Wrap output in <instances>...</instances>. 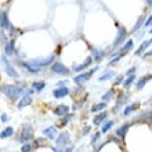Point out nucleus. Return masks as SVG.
Wrapping results in <instances>:
<instances>
[{
    "mask_svg": "<svg viewBox=\"0 0 152 152\" xmlns=\"http://www.w3.org/2000/svg\"><path fill=\"white\" fill-rule=\"evenodd\" d=\"M0 91L4 93L10 100H15L18 96L24 94L25 90L24 87H20V86H15V84H4V86H1Z\"/></svg>",
    "mask_w": 152,
    "mask_h": 152,
    "instance_id": "nucleus-1",
    "label": "nucleus"
},
{
    "mask_svg": "<svg viewBox=\"0 0 152 152\" xmlns=\"http://www.w3.org/2000/svg\"><path fill=\"white\" fill-rule=\"evenodd\" d=\"M51 71L54 73H58V75H68V73H71V69L68 66H65L64 64H61V62H54L51 65Z\"/></svg>",
    "mask_w": 152,
    "mask_h": 152,
    "instance_id": "nucleus-2",
    "label": "nucleus"
},
{
    "mask_svg": "<svg viewBox=\"0 0 152 152\" xmlns=\"http://www.w3.org/2000/svg\"><path fill=\"white\" fill-rule=\"evenodd\" d=\"M98 66L97 68H94V69H91L88 73H80V75H77V76H75V79H73V82H75L76 84H82V83H84V82H87L88 79H90V76L93 75V73L96 72V71H98Z\"/></svg>",
    "mask_w": 152,
    "mask_h": 152,
    "instance_id": "nucleus-3",
    "label": "nucleus"
},
{
    "mask_svg": "<svg viewBox=\"0 0 152 152\" xmlns=\"http://www.w3.org/2000/svg\"><path fill=\"white\" fill-rule=\"evenodd\" d=\"M0 28L6 29V31H12V25L10 24V21H8V17H7V12L3 11L0 12Z\"/></svg>",
    "mask_w": 152,
    "mask_h": 152,
    "instance_id": "nucleus-4",
    "label": "nucleus"
},
{
    "mask_svg": "<svg viewBox=\"0 0 152 152\" xmlns=\"http://www.w3.org/2000/svg\"><path fill=\"white\" fill-rule=\"evenodd\" d=\"M32 127L29 126V124H25L24 126V133H21L20 137H18V141L21 142H25V141H28L29 138H32Z\"/></svg>",
    "mask_w": 152,
    "mask_h": 152,
    "instance_id": "nucleus-5",
    "label": "nucleus"
},
{
    "mask_svg": "<svg viewBox=\"0 0 152 152\" xmlns=\"http://www.w3.org/2000/svg\"><path fill=\"white\" fill-rule=\"evenodd\" d=\"M22 66L31 73H39L40 71H43V66H39V65H36L32 61L31 62H22Z\"/></svg>",
    "mask_w": 152,
    "mask_h": 152,
    "instance_id": "nucleus-6",
    "label": "nucleus"
},
{
    "mask_svg": "<svg viewBox=\"0 0 152 152\" xmlns=\"http://www.w3.org/2000/svg\"><path fill=\"white\" fill-rule=\"evenodd\" d=\"M126 35H127V32H126V29H124V26H119V29H118V36H116L115 42H113V46L115 47H118L122 42H124V39H126Z\"/></svg>",
    "mask_w": 152,
    "mask_h": 152,
    "instance_id": "nucleus-7",
    "label": "nucleus"
},
{
    "mask_svg": "<svg viewBox=\"0 0 152 152\" xmlns=\"http://www.w3.org/2000/svg\"><path fill=\"white\" fill-rule=\"evenodd\" d=\"M1 61H3L4 64V68H6V72H7L8 76H11V77H18V72H17L15 69L12 68L11 65H10V62H8V60L6 58V56L1 58Z\"/></svg>",
    "mask_w": 152,
    "mask_h": 152,
    "instance_id": "nucleus-8",
    "label": "nucleus"
},
{
    "mask_svg": "<svg viewBox=\"0 0 152 152\" xmlns=\"http://www.w3.org/2000/svg\"><path fill=\"white\" fill-rule=\"evenodd\" d=\"M69 94V90L65 86H61V87H57L54 91H53V96H54V98H64V97H66Z\"/></svg>",
    "mask_w": 152,
    "mask_h": 152,
    "instance_id": "nucleus-9",
    "label": "nucleus"
},
{
    "mask_svg": "<svg viewBox=\"0 0 152 152\" xmlns=\"http://www.w3.org/2000/svg\"><path fill=\"white\" fill-rule=\"evenodd\" d=\"M29 104H32V97L28 96V94H24L22 98L20 100V102H18V105H17V108L22 109V108H25V107H28Z\"/></svg>",
    "mask_w": 152,
    "mask_h": 152,
    "instance_id": "nucleus-10",
    "label": "nucleus"
},
{
    "mask_svg": "<svg viewBox=\"0 0 152 152\" xmlns=\"http://www.w3.org/2000/svg\"><path fill=\"white\" fill-rule=\"evenodd\" d=\"M68 112H69V107H68V105H64V104L58 105V107L54 109V115H57V116L68 115Z\"/></svg>",
    "mask_w": 152,
    "mask_h": 152,
    "instance_id": "nucleus-11",
    "label": "nucleus"
},
{
    "mask_svg": "<svg viewBox=\"0 0 152 152\" xmlns=\"http://www.w3.org/2000/svg\"><path fill=\"white\" fill-rule=\"evenodd\" d=\"M43 134L47 138H50V140H54L57 137V129L54 127V126H50V127H47V129H44L43 130Z\"/></svg>",
    "mask_w": 152,
    "mask_h": 152,
    "instance_id": "nucleus-12",
    "label": "nucleus"
},
{
    "mask_svg": "<svg viewBox=\"0 0 152 152\" xmlns=\"http://www.w3.org/2000/svg\"><path fill=\"white\" fill-rule=\"evenodd\" d=\"M56 141H57V145H65L68 144L69 141V133H61L58 137H56Z\"/></svg>",
    "mask_w": 152,
    "mask_h": 152,
    "instance_id": "nucleus-13",
    "label": "nucleus"
},
{
    "mask_svg": "<svg viewBox=\"0 0 152 152\" xmlns=\"http://www.w3.org/2000/svg\"><path fill=\"white\" fill-rule=\"evenodd\" d=\"M53 61H54V56H48L47 58H43V60H35L32 61V62H35L36 65H39V66H47L48 64H51Z\"/></svg>",
    "mask_w": 152,
    "mask_h": 152,
    "instance_id": "nucleus-14",
    "label": "nucleus"
},
{
    "mask_svg": "<svg viewBox=\"0 0 152 152\" xmlns=\"http://www.w3.org/2000/svg\"><path fill=\"white\" fill-rule=\"evenodd\" d=\"M14 39H11L10 42H7L6 43V48H4V54H6V57H11L12 54H14Z\"/></svg>",
    "mask_w": 152,
    "mask_h": 152,
    "instance_id": "nucleus-15",
    "label": "nucleus"
},
{
    "mask_svg": "<svg viewBox=\"0 0 152 152\" xmlns=\"http://www.w3.org/2000/svg\"><path fill=\"white\" fill-rule=\"evenodd\" d=\"M91 62H93V58H91V57H88L86 62H83L82 65H73L72 69H73V71H83V69H86L87 66H90V65H91Z\"/></svg>",
    "mask_w": 152,
    "mask_h": 152,
    "instance_id": "nucleus-16",
    "label": "nucleus"
},
{
    "mask_svg": "<svg viewBox=\"0 0 152 152\" xmlns=\"http://www.w3.org/2000/svg\"><path fill=\"white\" fill-rule=\"evenodd\" d=\"M12 134H14V129L8 126V127H6L3 132L0 133V138H1V140H4V138H8V137H11Z\"/></svg>",
    "mask_w": 152,
    "mask_h": 152,
    "instance_id": "nucleus-17",
    "label": "nucleus"
},
{
    "mask_svg": "<svg viewBox=\"0 0 152 152\" xmlns=\"http://www.w3.org/2000/svg\"><path fill=\"white\" fill-rule=\"evenodd\" d=\"M129 129H130V124H123V126H120L119 129H118V132H116V134L118 136H120L122 138L123 137H126V134H127V132H129Z\"/></svg>",
    "mask_w": 152,
    "mask_h": 152,
    "instance_id": "nucleus-18",
    "label": "nucleus"
},
{
    "mask_svg": "<svg viewBox=\"0 0 152 152\" xmlns=\"http://www.w3.org/2000/svg\"><path fill=\"white\" fill-rule=\"evenodd\" d=\"M149 46H151V42H149V40H145V42H142V43H141V46L138 47V50H136V53H134V54H136V56H140L141 53H144L145 50L149 47Z\"/></svg>",
    "mask_w": 152,
    "mask_h": 152,
    "instance_id": "nucleus-19",
    "label": "nucleus"
},
{
    "mask_svg": "<svg viewBox=\"0 0 152 152\" xmlns=\"http://www.w3.org/2000/svg\"><path fill=\"white\" fill-rule=\"evenodd\" d=\"M149 79H152V76L151 75H148V76H144V77H141L140 79V82H138V83H137V88H138V90H141V88L144 87L145 84H147V82H148Z\"/></svg>",
    "mask_w": 152,
    "mask_h": 152,
    "instance_id": "nucleus-20",
    "label": "nucleus"
},
{
    "mask_svg": "<svg viewBox=\"0 0 152 152\" xmlns=\"http://www.w3.org/2000/svg\"><path fill=\"white\" fill-rule=\"evenodd\" d=\"M44 87H46V83H44V82H33L32 83V88L35 91H42Z\"/></svg>",
    "mask_w": 152,
    "mask_h": 152,
    "instance_id": "nucleus-21",
    "label": "nucleus"
},
{
    "mask_svg": "<svg viewBox=\"0 0 152 152\" xmlns=\"http://www.w3.org/2000/svg\"><path fill=\"white\" fill-rule=\"evenodd\" d=\"M107 118V113L105 112H102V113H100V115H97L94 119H93V123L96 124V126H98V124H101V122Z\"/></svg>",
    "mask_w": 152,
    "mask_h": 152,
    "instance_id": "nucleus-22",
    "label": "nucleus"
},
{
    "mask_svg": "<svg viewBox=\"0 0 152 152\" xmlns=\"http://www.w3.org/2000/svg\"><path fill=\"white\" fill-rule=\"evenodd\" d=\"M113 76H115V72H113V71H108V72L107 73H104V75L102 76H100V82H104V80H108V79H112Z\"/></svg>",
    "mask_w": 152,
    "mask_h": 152,
    "instance_id": "nucleus-23",
    "label": "nucleus"
},
{
    "mask_svg": "<svg viewBox=\"0 0 152 152\" xmlns=\"http://www.w3.org/2000/svg\"><path fill=\"white\" fill-rule=\"evenodd\" d=\"M145 22V17L144 15H141L140 18H138V21H137V24H136V26L133 28V32H136V31H138V29L142 26V24Z\"/></svg>",
    "mask_w": 152,
    "mask_h": 152,
    "instance_id": "nucleus-24",
    "label": "nucleus"
},
{
    "mask_svg": "<svg viewBox=\"0 0 152 152\" xmlns=\"http://www.w3.org/2000/svg\"><path fill=\"white\" fill-rule=\"evenodd\" d=\"M107 108V102H101V104H97V105H94V107H93L91 108V111L93 112H98V111H102V109H105Z\"/></svg>",
    "mask_w": 152,
    "mask_h": 152,
    "instance_id": "nucleus-25",
    "label": "nucleus"
},
{
    "mask_svg": "<svg viewBox=\"0 0 152 152\" xmlns=\"http://www.w3.org/2000/svg\"><path fill=\"white\" fill-rule=\"evenodd\" d=\"M134 80H136V76H134V73H132V76H130L129 79H126V80H124L123 86H124V87H126V88H127V87H130V86H132V83H133V82H134Z\"/></svg>",
    "mask_w": 152,
    "mask_h": 152,
    "instance_id": "nucleus-26",
    "label": "nucleus"
},
{
    "mask_svg": "<svg viewBox=\"0 0 152 152\" xmlns=\"http://www.w3.org/2000/svg\"><path fill=\"white\" fill-rule=\"evenodd\" d=\"M138 108V105L137 104H134V105H130V107H127V108L124 109V116H129L132 112H134V109H137Z\"/></svg>",
    "mask_w": 152,
    "mask_h": 152,
    "instance_id": "nucleus-27",
    "label": "nucleus"
},
{
    "mask_svg": "<svg viewBox=\"0 0 152 152\" xmlns=\"http://www.w3.org/2000/svg\"><path fill=\"white\" fill-rule=\"evenodd\" d=\"M133 46H134V43H133V40H127V42H126V44H124L123 47H122V50H123V51L126 53V51H129V50H132Z\"/></svg>",
    "mask_w": 152,
    "mask_h": 152,
    "instance_id": "nucleus-28",
    "label": "nucleus"
},
{
    "mask_svg": "<svg viewBox=\"0 0 152 152\" xmlns=\"http://www.w3.org/2000/svg\"><path fill=\"white\" fill-rule=\"evenodd\" d=\"M113 126V120H108V122H105L104 126H102V133H107L109 129Z\"/></svg>",
    "mask_w": 152,
    "mask_h": 152,
    "instance_id": "nucleus-29",
    "label": "nucleus"
},
{
    "mask_svg": "<svg viewBox=\"0 0 152 152\" xmlns=\"http://www.w3.org/2000/svg\"><path fill=\"white\" fill-rule=\"evenodd\" d=\"M112 97H113V91H108L107 94H104V96H102V100H104V101H108V100H111Z\"/></svg>",
    "mask_w": 152,
    "mask_h": 152,
    "instance_id": "nucleus-30",
    "label": "nucleus"
},
{
    "mask_svg": "<svg viewBox=\"0 0 152 152\" xmlns=\"http://www.w3.org/2000/svg\"><path fill=\"white\" fill-rule=\"evenodd\" d=\"M22 152H28V151H32V145L31 144H24L22 145V148H21Z\"/></svg>",
    "mask_w": 152,
    "mask_h": 152,
    "instance_id": "nucleus-31",
    "label": "nucleus"
},
{
    "mask_svg": "<svg viewBox=\"0 0 152 152\" xmlns=\"http://www.w3.org/2000/svg\"><path fill=\"white\" fill-rule=\"evenodd\" d=\"M123 56H124V51L122 53V54H119V56H118V57H115V58H113L112 61H109V65H112V64H115V62H118V61H119V60H120V58H122V57H123Z\"/></svg>",
    "mask_w": 152,
    "mask_h": 152,
    "instance_id": "nucleus-32",
    "label": "nucleus"
},
{
    "mask_svg": "<svg viewBox=\"0 0 152 152\" xmlns=\"http://www.w3.org/2000/svg\"><path fill=\"white\" fill-rule=\"evenodd\" d=\"M104 54H105L104 51H97L96 53V61H101V58L104 57Z\"/></svg>",
    "mask_w": 152,
    "mask_h": 152,
    "instance_id": "nucleus-33",
    "label": "nucleus"
},
{
    "mask_svg": "<svg viewBox=\"0 0 152 152\" xmlns=\"http://www.w3.org/2000/svg\"><path fill=\"white\" fill-rule=\"evenodd\" d=\"M100 137H101V133H96V134L93 136V140H91L93 144H94V142H97V140H100Z\"/></svg>",
    "mask_w": 152,
    "mask_h": 152,
    "instance_id": "nucleus-34",
    "label": "nucleus"
},
{
    "mask_svg": "<svg viewBox=\"0 0 152 152\" xmlns=\"http://www.w3.org/2000/svg\"><path fill=\"white\" fill-rule=\"evenodd\" d=\"M151 25H152V15L149 17L147 21H145V26H151Z\"/></svg>",
    "mask_w": 152,
    "mask_h": 152,
    "instance_id": "nucleus-35",
    "label": "nucleus"
},
{
    "mask_svg": "<svg viewBox=\"0 0 152 152\" xmlns=\"http://www.w3.org/2000/svg\"><path fill=\"white\" fill-rule=\"evenodd\" d=\"M134 72H136V66H133V68L129 69V71H127V75H132V73H134Z\"/></svg>",
    "mask_w": 152,
    "mask_h": 152,
    "instance_id": "nucleus-36",
    "label": "nucleus"
},
{
    "mask_svg": "<svg viewBox=\"0 0 152 152\" xmlns=\"http://www.w3.org/2000/svg\"><path fill=\"white\" fill-rule=\"evenodd\" d=\"M122 82H123V76H119V77L116 79L115 83H116V84H119V83H122Z\"/></svg>",
    "mask_w": 152,
    "mask_h": 152,
    "instance_id": "nucleus-37",
    "label": "nucleus"
},
{
    "mask_svg": "<svg viewBox=\"0 0 152 152\" xmlns=\"http://www.w3.org/2000/svg\"><path fill=\"white\" fill-rule=\"evenodd\" d=\"M66 84V80H61L60 83H58V87H61V86H65Z\"/></svg>",
    "mask_w": 152,
    "mask_h": 152,
    "instance_id": "nucleus-38",
    "label": "nucleus"
},
{
    "mask_svg": "<svg viewBox=\"0 0 152 152\" xmlns=\"http://www.w3.org/2000/svg\"><path fill=\"white\" fill-rule=\"evenodd\" d=\"M7 120H8V116L1 115V122H7Z\"/></svg>",
    "mask_w": 152,
    "mask_h": 152,
    "instance_id": "nucleus-39",
    "label": "nucleus"
},
{
    "mask_svg": "<svg viewBox=\"0 0 152 152\" xmlns=\"http://www.w3.org/2000/svg\"><path fill=\"white\" fill-rule=\"evenodd\" d=\"M147 57H152V50H151V51H148V53H145L144 58H147Z\"/></svg>",
    "mask_w": 152,
    "mask_h": 152,
    "instance_id": "nucleus-40",
    "label": "nucleus"
},
{
    "mask_svg": "<svg viewBox=\"0 0 152 152\" xmlns=\"http://www.w3.org/2000/svg\"><path fill=\"white\" fill-rule=\"evenodd\" d=\"M88 132H90V127H84L83 133H88Z\"/></svg>",
    "mask_w": 152,
    "mask_h": 152,
    "instance_id": "nucleus-41",
    "label": "nucleus"
},
{
    "mask_svg": "<svg viewBox=\"0 0 152 152\" xmlns=\"http://www.w3.org/2000/svg\"><path fill=\"white\" fill-rule=\"evenodd\" d=\"M147 3H148V6H152V0H147Z\"/></svg>",
    "mask_w": 152,
    "mask_h": 152,
    "instance_id": "nucleus-42",
    "label": "nucleus"
},
{
    "mask_svg": "<svg viewBox=\"0 0 152 152\" xmlns=\"http://www.w3.org/2000/svg\"><path fill=\"white\" fill-rule=\"evenodd\" d=\"M149 33H152V28H151V29H149Z\"/></svg>",
    "mask_w": 152,
    "mask_h": 152,
    "instance_id": "nucleus-43",
    "label": "nucleus"
},
{
    "mask_svg": "<svg viewBox=\"0 0 152 152\" xmlns=\"http://www.w3.org/2000/svg\"><path fill=\"white\" fill-rule=\"evenodd\" d=\"M149 42H151V44H152V39H151V40H149Z\"/></svg>",
    "mask_w": 152,
    "mask_h": 152,
    "instance_id": "nucleus-44",
    "label": "nucleus"
}]
</instances>
